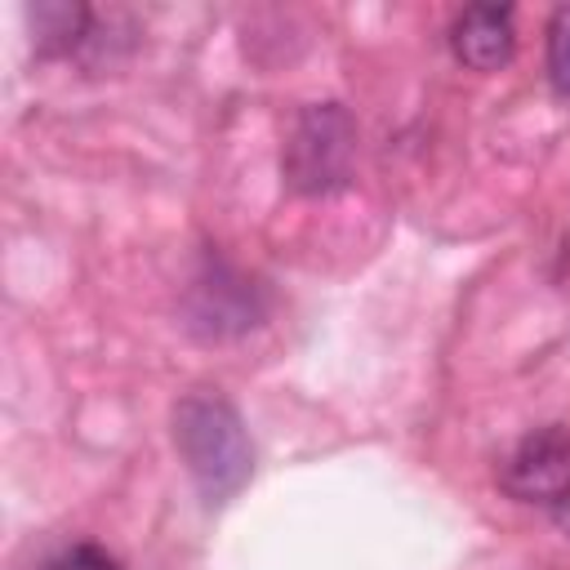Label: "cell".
Wrapping results in <instances>:
<instances>
[{"instance_id": "cell-6", "label": "cell", "mask_w": 570, "mask_h": 570, "mask_svg": "<svg viewBox=\"0 0 570 570\" xmlns=\"http://www.w3.org/2000/svg\"><path fill=\"white\" fill-rule=\"evenodd\" d=\"M31 27H36V49L45 58L71 53L89 31V9L85 4H67V0H45V4L31 9Z\"/></svg>"}, {"instance_id": "cell-5", "label": "cell", "mask_w": 570, "mask_h": 570, "mask_svg": "<svg viewBox=\"0 0 570 570\" xmlns=\"http://www.w3.org/2000/svg\"><path fill=\"white\" fill-rule=\"evenodd\" d=\"M517 49V22L508 4H468L450 22V53L468 71H499Z\"/></svg>"}, {"instance_id": "cell-9", "label": "cell", "mask_w": 570, "mask_h": 570, "mask_svg": "<svg viewBox=\"0 0 570 570\" xmlns=\"http://www.w3.org/2000/svg\"><path fill=\"white\" fill-rule=\"evenodd\" d=\"M552 521H557V530H561V534L570 539V494H566V499H561V503L552 508Z\"/></svg>"}, {"instance_id": "cell-4", "label": "cell", "mask_w": 570, "mask_h": 570, "mask_svg": "<svg viewBox=\"0 0 570 570\" xmlns=\"http://www.w3.org/2000/svg\"><path fill=\"white\" fill-rule=\"evenodd\" d=\"M187 325L205 338H227V334H240L249 325H258L263 316V298L258 289L227 272L223 263H214V272H205L196 285H191V298H187Z\"/></svg>"}, {"instance_id": "cell-1", "label": "cell", "mask_w": 570, "mask_h": 570, "mask_svg": "<svg viewBox=\"0 0 570 570\" xmlns=\"http://www.w3.org/2000/svg\"><path fill=\"white\" fill-rule=\"evenodd\" d=\"M174 445L205 503H227L254 472V445L236 405L209 387L187 392L174 405Z\"/></svg>"}, {"instance_id": "cell-2", "label": "cell", "mask_w": 570, "mask_h": 570, "mask_svg": "<svg viewBox=\"0 0 570 570\" xmlns=\"http://www.w3.org/2000/svg\"><path fill=\"white\" fill-rule=\"evenodd\" d=\"M356 151V125L338 102L303 107L285 142V178L303 196H325L347 183Z\"/></svg>"}, {"instance_id": "cell-7", "label": "cell", "mask_w": 570, "mask_h": 570, "mask_svg": "<svg viewBox=\"0 0 570 570\" xmlns=\"http://www.w3.org/2000/svg\"><path fill=\"white\" fill-rule=\"evenodd\" d=\"M548 80L561 98H570V4H561L548 22Z\"/></svg>"}, {"instance_id": "cell-8", "label": "cell", "mask_w": 570, "mask_h": 570, "mask_svg": "<svg viewBox=\"0 0 570 570\" xmlns=\"http://www.w3.org/2000/svg\"><path fill=\"white\" fill-rule=\"evenodd\" d=\"M45 570H125L107 548H98V543H71V548H62Z\"/></svg>"}, {"instance_id": "cell-3", "label": "cell", "mask_w": 570, "mask_h": 570, "mask_svg": "<svg viewBox=\"0 0 570 570\" xmlns=\"http://www.w3.org/2000/svg\"><path fill=\"white\" fill-rule=\"evenodd\" d=\"M499 485L521 503L557 508L570 494V432L566 428H534L525 432L499 468Z\"/></svg>"}]
</instances>
